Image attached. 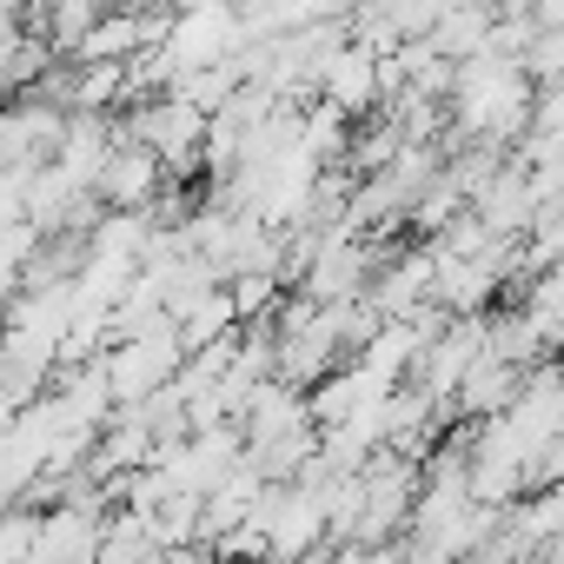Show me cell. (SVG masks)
<instances>
[{"label": "cell", "mask_w": 564, "mask_h": 564, "mask_svg": "<svg viewBox=\"0 0 564 564\" xmlns=\"http://www.w3.org/2000/svg\"><path fill=\"white\" fill-rule=\"evenodd\" d=\"M326 564H405L392 544H346V551H333Z\"/></svg>", "instance_id": "obj_1"}]
</instances>
